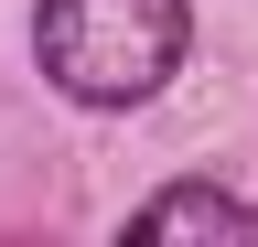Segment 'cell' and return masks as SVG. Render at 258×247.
Here are the masks:
<instances>
[{
	"label": "cell",
	"instance_id": "6da1fadb",
	"mask_svg": "<svg viewBox=\"0 0 258 247\" xmlns=\"http://www.w3.org/2000/svg\"><path fill=\"white\" fill-rule=\"evenodd\" d=\"M194 43V0H43L32 11V65L76 108H140Z\"/></svg>",
	"mask_w": 258,
	"mask_h": 247
},
{
	"label": "cell",
	"instance_id": "7a4b0ae2",
	"mask_svg": "<svg viewBox=\"0 0 258 247\" xmlns=\"http://www.w3.org/2000/svg\"><path fill=\"white\" fill-rule=\"evenodd\" d=\"M129 236L140 247H172V236H258V204L247 194H215V183H172V194H151L129 215Z\"/></svg>",
	"mask_w": 258,
	"mask_h": 247
}]
</instances>
